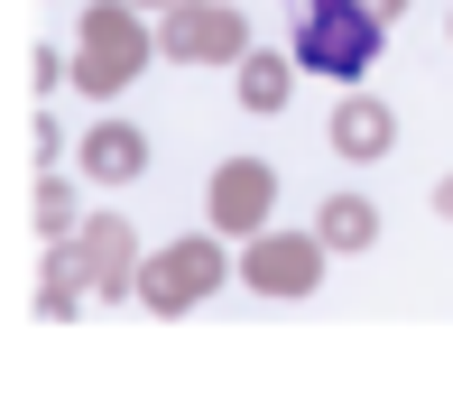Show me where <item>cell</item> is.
I'll list each match as a JSON object with an SVG mask.
<instances>
[{
    "label": "cell",
    "mask_w": 453,
    "mask_h": 407,
    "mask_svg": "<svg viewBox=\"0 0 453 407\" xmlns=\"http://www.w3.org/2000/svg\"><path fill=\"white\" fill-rule=\"evenodd\" d=\"M370 56H380V19H361L352 0H315V10H305L296 65H315V74H361Z\"/></svg>",
    "instance_id": "1"
},
{
    "label": "cell",
    "mask_w": 453,
    "mask_h": 407,
    "mask_svg": "<svg viewBox=\"0 0 453 407\" xmlns=\"http://www.w3.org/2000/svg\"><path fill=\"white\" fill-rule=\"evenodd\" d=\"M334 149H352V157L388 149V111H380V102H342V111H334Z\"/></svg>",
    "instance_id": "2"
},
{
    "label": "cell",
    "mask_w": 453,
    "mask_h": 407,
    "mask_svg": "<svg viewBox=\"0 0 453 407\" xmlns=\"http://www.w3.org/2000/svg\"><path fill=\"white\" fill-rule=\"evenodd\" d=\"M370 232H380L370 204H324V241H334V250H370Z\"/></svg>",
    "instance_id": "3"
},
{
    "label": "cell",
    "mask_w": 453,
    "mask_h": 407,
    "mask_svg": "<svg viewBox=\"0 0 453 407\" xmlns=\"http://www.w3.org/2000/svg\"><path fill=\"white\" fill-rule=\"evenodd\" d=\"M93 167H102V176H130V167H139V139L102 130V139H93Z\"/></svg>",
    "instance_id": "4"
},
{
    "label": "cell",
    "mask_w": 453,
    "mask_h": 407,
    "mask_svg": "<svg viewBox=\"0 0 453 407\" xmlns=\"http://www.w3.org/2000/svg\"><path fill=\"white\" fill-rule=\"evenodd\" d=\"M250 102H259V111H278V102H287V84H278V65H250Z\"/></svg>",
    "instance_id": "5"
}]
</instances>
